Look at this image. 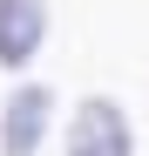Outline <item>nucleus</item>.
<instances>
[{
	"mask_svg": "<svg viewBox=\"0 0 149 156\" xmlns=\"http://www.w3.org/2000/svg\"><path fill=\"white\" fill-rule=\"evenodd\" d=\"M61 156H136V129L122 115V102L115 95H81L68 109Z\"/></svg>",
	"mask_w": 149,
	"mask_h": 156,
	"instance_id": "1",
	"label": "nucleus"
},
{
	"mask_svg": "<svg viewBox=\"0 0 149 156\" xmlns=\"http://www.w3.org/2000/svg\"><path fill=\"white\" fill-rule=\"evenodd\" d=\"M47 129H54V88L47 82H20L0 102V156H41Z\"/></svg>",
	"mask_w": 149,
	"mask_h": 156,
	"instance_id": "2",
	"label": "nucleus"
},
{
	"mask_svg": "<svg viewBox=\"0 0 149 156\" xmlns=\"http://www.w3.org/2000/svg\"><path fill=\"white\" fill-rule=\"evenodd\" d=\"M47 27H54L47 0H0V68L20 75V68L47 48Z\"/></svg>",
	"mask_w": 149,
	"mask_h": 156,
	"instance_id": "3",
	"label": "nucleus"
}]
</instances>
